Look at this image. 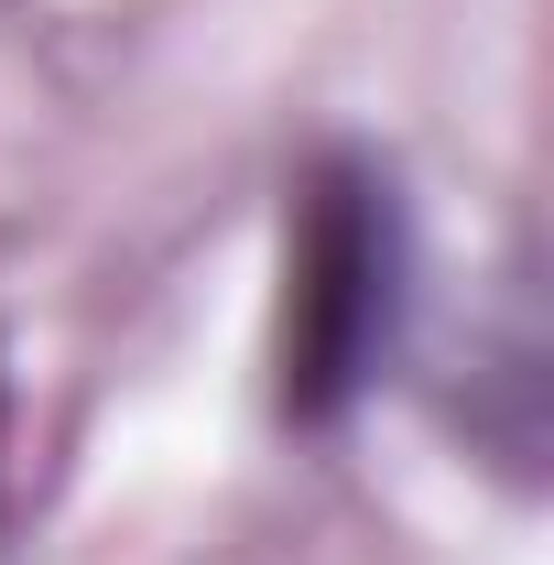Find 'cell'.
<instances>
[{"mask_svg": "<svg viewBox=\"0 0 554 565\" xmlns=\"http://www.w3.org/2000/svg\"><path fill=\"white\" fill-rule=\"evenodd\" d=\"M414 316V217L370 152H327L294 196L283 262V424L327 435L370 403Z\"/></svg>", "mask_w": 554, "mask_h": 565, "instance_id": "6da1fadb", "label": "cell"}]
</instances>
